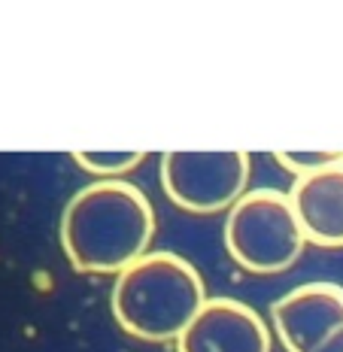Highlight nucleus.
Returning <instances> with one entry per match:
<instances>
[{
    "instance_id": "423d86ee",
    "label": "nucleus",
    "mask_w": 343,
    "mask_h": 352,
    "mask_svg": "<svg viewBox=\"0 0 343 352\" xmlns=\"http://www.w3.org/2000/svg\"><path fill=\"white\" fill-rule=\"evenodd\" d=\"M271 322L286 352H316L343 325V285H298L271 307Z\"/></svg>"
},
{
    "instance_id": "39448f33",
    "label": "nucleus",
    "mask_w": 343,
    "mask_h": 352,
    "mask_svg": "<svg viewBox=\"0 0 343 352\" xmlns=\"http://www.w3.org/2000/svg\"><path fill=\"white\" fill-rule=\"evenodd\" d=\"M177 352H271V328L237 298H207L186 331Z\"/></svg>"
},
{
    "instance_id": "1a4fd4ad",
    "label": "nucleus",
    "mask_w": 343,
    "mask_h": 352,
    "mask_svg": "<svg viewBox=\"0 0 343 352\" xmlns=\"http://www.w3.org/2000/svg\"><path fill=\"white\" fill-rule=\"evenodd\" d=\"M340 158H343V152H276V161L295 176L313 173V170H319V167H328Z\"/></svg>"
},
{
    "instance_id": "6e6552de",
    "label": "nucleus",
    "mask_w": 343,
    "mask_h": 352,
    "mask_svg": "<svg viewBox=\"0 0 343 352\" xmlns=\"http://www.w3.org/2000/svg\"><path fill=\"white\" fill-rule=\"evenodd\" d=\"M73 161L100 179H122L143 161V152H73Z\"/></svg>"
},
{
    "instance_id": "f257e3e1",
    "label": "nucleus",
    "mask_w": 343,
    "mask_h": 352,
    "mask_svg": "<svg viewBox=\"0 0 343 352\" xmlns=\"http://www.w3.org/2000/svg\"><path fill=\"white\" fill-rule=\"evenodd\" d=\"M152 237L155 210L125 179L79 188L61 212V246L79 274H122L149 252Z\"/></svg>"
},
{
    "instance_id": "20e7f679",
    "label": "nucleus",
    "mask_w": 343,
    "mask_h": 352,
    "mask_svg": "<svg viewBox=\"0 0 343 352\" xmlns=\"http://www.w3.org/2000/svg\"><path fill=\"white\" fill-rule=\"evenodd\" d=\"M250 182L246 152H167L162 158L164 195L186 212L231 210Z\"/></svg>"
},
{
    "instance_id": "7ed1b4c3",
    "label": "nucleus",
    "mask_w": 343,
    "mask_h": 352,
    "mask_svg": "<svg viewBox=\"0 0 343 352\" xmlns=\"http://www.w3.org/2000/svg\"><path fill=\"white\" fill-rule=\"evenodd\" d=\"M304 231L289 192L255 188L237 197L225 219V249L243 270L258 276L283 274L301 258Z\"/></svg>"
},
{
    "instance_id": "0eeeda50",
    "label": "nucleus",
    "mask_w": 343,
    "mask_h": 352,
    "mask_svg": "<svg viewBox=\"0 0 343 352\" xmlns=\"http://www.w3.org/2000/svg\"><path fill=\"white\" fill-rule=\"evenodd\" d=\"M289 201L307 243L343 249V158L313 173L295 176Z\"/></svg>"
},
{
    "instance_id": "f03ea898",
    "label": "nucleus",
    "mask_w": 343,
    "mask_h": 352,
    "mask_svg": "<svg viewBox=\"0 0 343 352\" xmlns=\"http://www.w3.org/2000/svg\"><path fill=\"white\" fill-rule=\"evenodd\" d=\"M207 300L203 280L177 252H146L115 274L113 316L119 328L146 343H177Z\"/></svg>"
}]
</instances>
